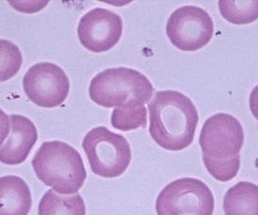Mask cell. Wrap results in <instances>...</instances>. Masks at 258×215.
I'll use <instances>...</instances> for the list:
<instances>
[{
	"instance_id": "2",
	"label": "cell",
	"mask_w": 258,
	"mask_h": 215,
	"mask_svg": "<svg viewBox=\"0 0 258 215\" xmlns=\"http://www.w3.org/2000/svg\"><path fill=\"white\" fill-rule=\"evenodd\" d=\"M244 140L242 126L235 116L220 113L207 118L199 143L205 167L216 180L228 182L237 175Z\"/></svg>"
},
{
	"instance_id": "17",
	"label": "cell",
	"mask_w": 258,
	"mask_h": 215,
	"mask_svg": "<svg viewBox=\"0 0 258 215\" xmlns=\"http://www.w3.org/2000/svg\"><path fill=\"white\" fill-rule=\"evenodd\" d=\"M10 116H7L1 109H0V147L3 145L4 141L11 132V123H10Z\"/></svg>"
},
{
	"instance_id": "4",
	"label": "cell",
	"mask_w": 258,
	"mask_h": 215,
	"mask_svg": "<svg viewBox=\"0 0 258 215\" xmlns=\"http://www.w3.org/2000/svg\"><path fill=\"white\" fill-rule=\"evenodd\" d=\"M153 94L149 78L137 70L118 67L99 72L92 78L89 96L103 108L145 106Z\"/></svg>"
},
{
	"instance_id": "11",
	"label": "cell",
	"mask_w": 258,
	"mask_h": 215,
	"mask_svg": "<svg viewBox=\"0 0 258 215\" xmlns=\"http://www.w3.org/2000/svg\"><path fill=\"white\" fill-rule=\"evenodd\" d=\"M31 206V190L23 178L0 177V215H28Z\"/></svg>"
},
{
	"instance_id": "5",
	"label": "cell",
	"mask_w": 258,
	"mask_h": 215,
	"mask_svg": "<svg viewBox=\"0 0 258 215\" xmlns=\"http://www.w3.org/2000/svg\"><path fill=\"white\" fill-rule=\"evenodd\" d=\"M92 172L104 178L120 177L132 161V149L124 136L98 127L89 131L83 141Z\"/></svg>"
},
{
	"instance_id": "18",
	"label": "cell",
	"mask_w": 258,
	"mask_h": 215,
	"mask_svg": "<svg viewBox=\"0 0 258 215\" xmlns=\"http://www.w3.org/2000/svg\"><path fill=\"white\" fill-rule=\"evenodd\" d=\"M250 109L252 116L258 120V85L250 92Z\"/></svg>"
},
{
	"instance_id": "12",
	"label": "cell",
	"mask_w": 258,
	"mask_h": 215,
	"mask_svg": "<svg viewBox=\"0 0 258 215\" xmlns=\"http://www.w3.org/2000/svg\"><path fill=\"white\" fill-rule=\"evenodd\" d=\"M225 215H258V186L240 181L228 190L223 199Z\"/></svg>"
},
{
	"instance_id": "1",
	"label": "cell",
	"mask_w": 258,
	"mask_h": 215,
	"mask_svg": "<svg viewBox=\"0 0 258 215\" xmlns=\"http://www.w3.org/2000/svg\"><path fill=\"white\" fill-rule=\"evenodd\" d=\"M148 108L150 133L158 146L169 151H181L193 143L199 114L189 97L172 90L159 91Z\"/></svg>"
},
{
	"instance_id": "13",
	"label": "cell",
	"mask_w": 258,
	"mask_h": 215,
	"mask_svg": "<svg viewBox=\"0 0 258 215\" xmlns=\"http://www.w3.org/2000/svg\"><path fill=\"white\" fill-rule=\"evenodd\" d=\"M38 215H86V207L80 193L66 195L48 190L40 200Z\"/></svg>"
},
{
	"instance_id": "9",
	"label": "cell",
	"mask_w": 258,
	"mask_h": 215,
	"mask_svg": "<svg viewBox=\"0 0 258 215\" xmlns=\"http://www.w3.org/2000/svg\"><path fill=\"white\" fill-rule=\"evenodd\" d=\"M122 31L121 17L103 8L93 9L86 13L78 26L81 44L94 53L111 50L119 42Z\"/></svg>"
},
{
	"instance_id": "16",
	"label": "cell",
	"mask_w": 258,
	"mask_h": 215,
	"mask_svg": "<svg viewBox=\"0 0 258 215\" xmlns=\"http://www.w3.org/2000/svg\"><path fill=\"white\" fill-rule=\"evenodd\" d=\"M22 62L23 57L19 47L11 41L0 39V82L17 75Z\"/></svg>"
},
{
	"instance_id": "7",
	"label": "cell",
	"mask_w": 258,
	"mask_h": 215,
	"mask_svg": "<svg viewBox=\"0 0 258 215\" xmlns=\"http://www.w3.org/2000/svg\"><path fill=\"white\" fill-rule=\"evenodd\" d=\"M167 37L182 51H197L214 35V23L204 9L187 5L177 9L167 20Z\"/></svg>"
},
{
	"instance_id": "8",
	"label": "cell",
	"mask_w": 258,
	"mask_h": 215,
	"mask_svg": "<svg viewBox=\"0 0 258 215\" xmlns=\"http://www.w3.org/2000/svg\"><path fill=\"white\" fill-rule=\"evenodd\" d=\"M24 91L32 103L42 108H56L67 99L70 89L64 71L51 62H39L27 71Z\"/></svg>"
},
{
	"instance_id": "10",
	"label": "cell",
	"mask_w": 258,
	"mask_h": 215,
	"mask_svg": "<svg viewBox=\"0 0 258 215\" xmlns=\"http://www.w3.org/2000/svg\"><path fill=\"white\" fill-rule=\"evenodd\" d=\"M11 132L4 146L0 147V162L19 165L27 160L38 139L36 127L23 116L12 115Z\"/></svg>"
},
{
	"instance_id": "3",
	"label": "cell",
	"mask_w": 258,
	"mask_h": 215,
	"mask_svg": "<svg viewBox=\"0 0 258 215\" xmlns=\"http://www.w3.org/2000/svg\"><path fill=\"white\" fill-rule=\"evenodd\" d=\"M31 164L39 180L61 194L77 193L87 177L82 156L61 141L43 143Z\"/></svg>"
},
{
	"instance_id": "14",
	"label": "cell",
	"mask_w": 258,
	"mask_h": 215,
	"mask_svg": "<svg viewBox=\"0 0 258 215\" xmlns=\"http://www.w3.org/2000/svg\"><path fill=\"white\" fill-rule=\"evenodd\" d=\"M220 14L228 22L235 25H247L258 19V0L256 1H219Z\"/></svg>"
},
{
	"instance_id": "15",
	"label": "cell",
	"mask_w": 258,
	"mask_h": 215,
	"mask_svg": "<svg viewBox=\"0 0 258 215\" xmlns=\"http://www.w3.org/2000/svg\"><path fill=\"white\" fill-rule=\"evenodd\" d=\"M111 124L115 130L131 131L147 126V108H114L111 117Z\"/></svg>"
},
{
	"instance_id": "6",
	"label": "cell",
	"mask_w": 258,
	"mask_h": 215,
	"mask_svg": "<svg viewBox=\"0 0 258 215\" xmlns=\"http://www.w3.org/2000/svg\"><path fill=\"white\" fill-rule=\"evenodd\" d=\"M215 199L204 181L182 177L167 184L159 193L157 215H213Z\"/></svg>"
}]
</instances>
